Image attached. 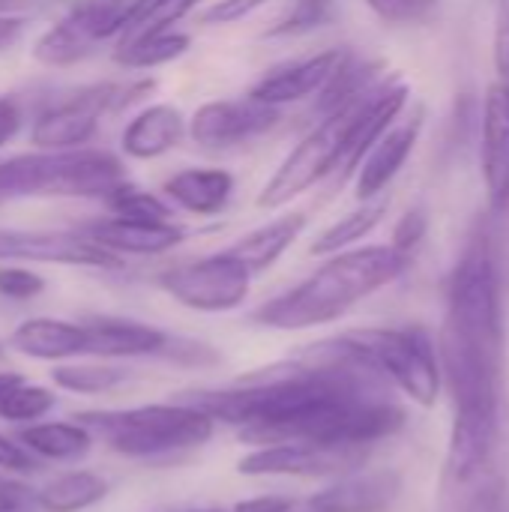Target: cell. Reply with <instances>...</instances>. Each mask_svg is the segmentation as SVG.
Returning a JSON list of instances; mask_svg holds the SVG:
<instances>
[{
  "label": "cell",
  "instance_id": "16",
  "mask_svg": "<svg viewBox=\"0 0 509 512\" xmlns=\"http://www.w3.org/2000/svg\"><path fill=\"white\" fill-rule=\"evenodd\" d=\"M402 492L396 471L348 474L306 501L309 512H387Z\"/></svg>",
  "mask_w": 509,
  "mask_h": 512
},
{
  "label": "cell",
  "instance_id": "12",
  "mask_svg": "<svg viewBox=\"0 0 509 512\" xmlns=\"http://www.w3.org/2000/svg\"><path fill=\"white\" fill-rule=\"evenodd\" d=\"M483 135V183L489 192L492 210L509 207V84L495 81L483 96L480 114Z\"/></svg>",
  "mask_w": 509,
  "mask_h": 512
},
{
  "label": "cell",
  "instance_id": "24",
  "mask_svg": "<svg viewBox=\"0 0 509 512\" xmlns=\"http://www.w3.org/2000/svg\"><path fill=\"white\" fill-rule=\"evenodd\" d=\"M390 210V201L387 198H372V201H363L357 210L345 213L339 222H333L330 228H324L315 243H312V255H339L345 249H351L354 243H360L363 237H369L387 216Z\"/></svg>",
  "mask_w": 509,
  "mask_h": 512
},
{
  "label": "cell",
  "instance_id": "18",
  "mask_svg": "<svg viewBox=\"0 0 509 512\" xmlns=\"http://www.w3.org/2000/svg\"><path fill=\"white\" fill-rule=\"evenodd\" d=\"M186 132H189V126H186V117L180 114V108H174L168 102H156V105H147L144 111H138L126 123V129L120 135V147L132 159H159L168 150H174Z\"/></svg>",
  "mask_w": 509,
  "mask_h": 512
},
{
  "label": "cell",
  "instance_id": "37",
  "mask_svg": "<svg viewBox=\"0 0 509 512\" xmlns=\"http://www.w3.org/2000/svg\"><path fill=\"white\" fill-rule=\"evenodd\" d=\"M495 66L501 81L509 84V0L498 3V18H495Z\"/></svg>",
  "mask_w": 509,
  "mask_h": 512
},
{
  "label": "cell",
  "instance_id": "38",
  "mask_svg": "<svg viewBox=\"0 0 509 512\" xmlns=\"http://www.w3.org/2000/svg\"><path fill=\"white\" fill-rule=\"evenodd\" d=\"M39 507V492L21 483H0V512H27Z\"/></svg>",
  "mask_w": 509,
  "mask_h": 512
},
{
  "label": "cell",
  "instance_id": "46",
  "mask_svg": "<svg viewBox=\"0 0 509 512\" xmlns=\"http://www.w3.org/2000/svg\"><path fill=\"white\" fill-rule=\"evenodd\" d=\"M0 354H3V351H0Z\"/></svg>",
  "mask_w": 509,
  "mask_h": 512
},
{
  "label": "cell",
  "instance_id": "13",
  "mask_svg": "<svg viewBox=\"0 0 509 512\" xmlns=\"http://www.w3.org/2000/svg\"><path fill=\"white\" fill-rule=\"evenodd\" d=\"M420 132H423V108H417L411 117L387 129V135L363 156L360 168L354 171V189L360 201L378 198L396 180V174L405 168L408 156L414 153Z\"/></svg>",
  "mask_w": 509,
  "mask_h": 512
},
{
  "label": "cell",
  "instance_id": "19",
  "mask_svg": "<svg viewBox=\"0 0 509 512\" xmlns=\"http://www.w3.org/2000/svg\"><path fill=\"white\" fill-rule=\"evenodd\" d=\"M96 33V15H93V0L75 6L63 21H57L33 48V57L45 66H72L93 54L99 45Z\"/></svg>",
  "mask_w": 509,
  "mask_h": 512
},
{
  "label": "cell",
  "instance_id": "3",
  "mask_svg": "<svg viewBox=\"0 0 509 512\" xmlns=\"http://www.w3.org/2000/svg\"><path fill=\"white\" fill-rule=\"evenodd\" d=\"M126 168L105 150H42L0 162V204L18 198H108Z\"/></svg>",
  "mask_w": 509,
  "mask_h": 512
},
{
  "label": "cell",
  "instance_id": "42",
  "mask_svg": "<svg viewBox=\"0 0 509 512\" xmlns=\"http://www.w3.org/2000/svg\"><path fill=\"white\" fill-rule=\"evenodd\" d=\"M24 30V18H15V15H0V51L6 45H12Z\"/></svg>",
  "mask_w": 509,
  "mask_h": 512
},
{
  "label": "cell",
  "instance_id": "15",
  "mask_svg": "<svg viewBox=\"0 0 509 512\" xmlns=\"http://www.w3.org/2000/svg\"><path fill=\"white\" fill-rule=\"evenodd\" d=\"M78 231L114 255H162L180 246L186 237V231L174 222H150V219H126V216L93 219L84 222Z\"/></svg>",
  "mask_w": 509,
  "mask_h": 512
},
{
  "label": "cell",
  "instance_id": "11",
  "mask_svg": "<svg viewBox=\"0 0 509 512\" xmlns=\"http://www.w3.org/2000/svg\"><path fill=\"white\" fill-rule=\"evenodd\" d=\"M0 261H39V264H69V267H120V255L102 249L81 231H27L0 228Z\"/></svg>",
  "mask_w": 509,
  "mask_h": 512
},
{
  "label": "cell",
  "instance_id": "30",
  "mask_svg": "<svg viewBox=\"0 0 509 512\" xmlns=\"http://www.w3.org/2000/svg\"><path fill=\"white\" fill-rule=\"evenodd\" d=\"M54 408V393L45 387H33V384H18L0 405V417L12 420V423H24V420H39Z\"/></svg>",
  "mask_w": 509,
  "mask_h": 512
},
{
  "label": "cell",
  "instance_id": "45",
  "mask_svg": "<svg viewBox=\"0 0 509 512\" xmlns=\"http://www.w3.org/2000/svg\"><path fill=\"white\" fill-rule=\"evenodd\" d=\"M294 512H300V510H294ZM303 512H309V510H303Z\"/></svg>",
  "mask_w": 509,
  "mask_h": 512
},
{
  "label": "cell",
  "instance_id": "21",
  "mask_svg": "<svg viewBox=\"0 0 509 512\" xmlns=\"http://www.w3.org/2000/svg\"><path fill=\"white\" fill-rule=\"evenodd\" d=\"M162 192L168 201L195 216H213L225 210L234 195V177L222 168H186L165 180Z\"/></svg>",
  "mask_w": 509,
  "mask_h": 512
},
{
  "label": "cell",
  "instance_id": "26",
  "mask_svg": "<svg viewBox=\"0 0 509 512\" xmlns=\"http://www.w3.org/2000/svg\"><path fill=\"white\" fill-rule=\"evenodd\" d=\"M108 495V483L93 471L63 474L45 489H39V510L45 512H81L99 504Z\"/></svg>",
  "mask_w": 509,
  "mask_h": 512
},
{
  "label": "cell",
  "instance_id": "36",
  "mask_svg": "<svg viewBox=\"0 0 509 512\" xmlns=\"http://www.w3.org/2000/svg\"><path fill=\"white\" fill-rule=\"evenodd\" d=\"M267 3H273V0H216L201 15V21L204 24H237V21L249 18L252 12L264 9Z\"/></svg>",
  "mask_w": 509,
  "mask_h": 512
},
{
  "label": "cell",
  "instance_id": "27",
  "mask_svg": "<svg viewBox=\"0 0 509 512\" xmlns=\"http://www.w3.org/2000/svg\"><path fill=\"white\" fill-rule=\"evenodd\" d=\"M105 204L111 207L114 216H126V219H150V222H171V207L156 198L153 192H144L138 186H132L129 180L120 183Z\"/></svg>",
  "mask_w": 509,
  "mask_h": 512
},
{
  "label": "cell",
  "instance_id": "34",
  "mask_svg": "<svg viewBox=\"0 0 509 512\" xmlns=\"http://www.w3.org/2000/svg\"><path fill=\"white\" fill-rule=\"evenodd\" d=\"M426 231H429V219H426V210H408L399 222H396V228H393V240H390V246H396L402 255H414L417 252V246L423 243V237H426Z\"/></svg>",
  "mask_w": 509,
  "mask_h": 512
},
{
  "label": "cell",
  "instance_id": "22",
  "mask_svg": "<svg viewBox=\"0 0 509 512\" xmlns=\"http://www.w3.org/2000/svg\"><path fill=\"white\" fill-rule=\"evenodd\" d=\"M303 228H306V216L303 213H288V216H279V219H273V222L243 234L231 246V252L252 273H264L294 246V240L303 234Z\"/></svg>",
  "mask_w": 509,
  "mask_h": 512
},
{
  "label": "cell",
  "instance_id": "4",
  "mask_svg": "<svg viewBox=\"0 0 509 512\" xmlns=\"http://www.w3.org/2000/svg\"><path fill=\"white\" fill-rule=\"evenodd\" d=\"M75 420L102 438L114 453L129 459H165L183 450H195L210 441L213 417L177 402V405H141L126 411H84Z\"/></svg>",
  "mask_w": 509,
  "mask_h": 512
},
{
  "label": "cell",
  "instance_id": "35",
  "mask_svg": "<svg viewBox=\"0 0 509 512\" xmlns=\"http://www.w3.org/2000/svg\"><path fill=\"white\" fill-rule=\"evenodd\" d=\"M42 288H45V282L30 270H21V267L0 270V294L9 300H30L36 294H42Z\"/></svg>",
  "mask_w": 509,
  "mask_h": 512
},
{
  "label": "cell",
  "instance_id": "14",
  "mask_svg": "<svg viewBox=\"0 0 509 512\" xmlns=\"http://www.w3.org/2000/svg\"><path fill=\"white\" fill-rule=\"evenodd\" d=\"M342 57H345V51L333 48V51H321L312 57L282 63L276 69H270L261 81H255L249 96H255L267 105H276V108L318 96L327 87V81L333 78V72L339 69Z\"/></svg>",
  "mask_w": 509,
  "mask_h": 512
},
{
  "label": "cell",
  "instance_id": "43",
  "mask_svg": "<svg viewBox=\"0 0 509 512\" xmlns=\"http://www.w3.org/2000/svg\"><path fill=\"white\" fill-rule=\"evenodd\" d=\"M21 381H24V378H21V375H15V372H0V405H3V399H6V396H9Z\"/></svg>",
  "mask_w": 509,
  "mask_h": 512
},
{
  "label": "cell",
  "instance_id": "6",
  "mask_svg": "<svg viewBox=\"0 0 509 512\" xmlns=\"http://www.w3.org/2000/svg\"><path fill=\"white\" fill-rule=\"evenodd\" d=\"M351 105V102H348ZM348 105L321 117L318 126H312L297 147L282 159L276 174L267 180V186L258 195V207L276 210L309 192L324 177L336 174L342 168L345 156V135H348Z\"/></svg>",
  "mask_w": 509,
  "mask_h": 512
},
{
  "label": "cell",
  "instance_id": "33",
  "mask_svg": "<svg viewBox=\"0 0 509 512\" xmlns=\"http://www.w3.org/2000/svg\"><path fill=\"white\" fill-rule=\"evenodd\" d=\"M366 6L387 24H417L435 12L438 0H366Z\"/></svg>",
  "mask_w": 509,
  "mask_h": 512
},
{
  "label": "cell",
  "instance_id": "9",
  "mask_svg": "<svg viewBox=\"0 0 509 512\" xmlns=\"http://www.w3.org/2000/svg\"><path fill=\"white\" fill-rule=\"evenodd\" d=\"M366 459L363 447H324L309 441H285L252 450L237 471L246 477H327L357 471Z\"/></svg>",
  "mask_w": 509,
  "mask_h": 512
},
{
  "label": "cell",
  "instance_id": "28",
  "mask_svg": "<svg viewBox=\"0 0 509 512\" xmlns=\"http://www.w3.org/2000/svg\"><path fill=\"white\" fill-rule=\"evenodd\" d=\"M54 384L72 393H108L117 384H123L129 378L126 369L117 366H60L51 372Z\"/></svg>",
  "mask_w": 509,
  "mask_h": 512
},
{
  "label": "cell",
  "instance_id": "7",
  "mask_svg": "<svg viewBox=\"0 0 509 512\" xmlns=\"http://www.w3.org/2000/svg\"><path fill=\"white\" fill-rule=\"evenodd\" d=\"M150 90L153 81H126V84L111 81V84H93L87 90H78L36 117L30 141L39 150H78L96 135L102 114L120 111L138 102L141 96H147Z\"/></svg>",
  "mask_w": 509,
  "mask_h": 512
},
{
  "label": "cell",
  "instance_id": "8",
  "mask_svg": "<svg viewBox=\"0 0 509 512\" xmlns=\"http://www.w3.org/2000/svg\"><path fill=\"white\" fill-rule=\"evenodd\" d=\"M252 270L231 252H216L198 261L177 264L159 276L165 294L195 312H231L249 297Z\"/></svg>",
  "mask_w": 509,
  "mask_h": 512
},
{
  "label": "cell",
  "instance_id": "32",
  "mask_svg": "<svg viewBox=\"0 0 509 512\" xmlns=\"http://www.w3.org/2000/svg\"><path fill=\"white\" fill-rule=\"evenodd\" d=\"M198 3L201 0H150V6L141 12V18L123 36H138V33H153V30H171Z\"/></svg>",
  "mask_w": 509,
  "mask_h": 512
},
{
  "label": "cell",
  "instance_id": "41",
  "mask_svg": "<svg viewBox=\"0 0 509 512\" xmlns=\"http://www.w3.org/2000/svg\"><path fill=\"white\" fill-rule=\"evenodd\" d=\"M297 504L291 498H279V495H264V498H252V501H240L234 512H294Z\"/></svg>",
  "mask_w": 509,
  "mask_h": 512
},
{
  "label": "cell",
  "instance_id": "39",
  "mask_svg": "<svg viewBox=\"0 0 509 512\" xmlns=\"http://www.w3.org/2000/svg\"><path fill=\"white\" fill-rule=\"evenodd\" d=\"M0 468L15 471V474H30V471H36V459L30 456V450L24 444H15L0 435Z\"/></svg>",
  "mask_w": 509,
  "mask_h": 512
},
{
  "label": "cell",
  "instance_id": "20",
  "mask_svg": "<svg viewBox=\"0 0 509 512\" xmlns=\"http://www.w3.org/2000/svg\"><path fill=\"white\" fill-rule=\"evenodd\" d=\"M9 345L33 360H66L87 351V327L57 318H30L15 327Z\"/></svg>",
  "mask_w": 509,
  "mask_h": 512
},
{
  "label": "cell",
  "instance_id": "25",
  "mask_svg": "<svg viewBox=\"0 0 509 512\" xmlns=\"http://www.w3.org/2000/svg\"><path fill=\"white\" fill-rule=\"evenodd\" d=\"M18 441L30 453H36L42 459H51V462H75V459L87 456V450L93 444V435L81 423H39V426L24 429L18 435Z\"/></svg>",
  "mask_w": 509,
  "mask_h": 512
},
{
  "label": "cell",
  "instance_id": "31",
  "mask_svg": "<svg viewBox=\"0 0 509 512\" xmlns=\"http://www.w3.org/2000/svg\"><path fill=\"white\" fill-rule=\"evenodd\" d=\"M147 6H150V0H93L99 39H111L117 33H126L141 18V12Z\"/></svg>",
  "mask_w": 509,
  "mask_h": 512
},
{
  "label": "cell",
  "instance_id": "1",
  "mask_svg": "<svg viewBox=\"0 0 509 512\" xmlns=\"http://www.w3.org/2000/svg\"><path fill=\"white\" fill-rule=\"evenodd\" d=\"M411 258L396 246H363L330 255L309 279L294 285L291 291L267 300L252 312V321L273 330H309L318 324H330L354 309L360 300L375 291L393 285Z\"/></svg>",
  "mask_w": 509,
  "mask_h": 512
},
{
  "label": "cell",
  "instance_id": "17",
  "mask_svg": "<svg viewBox=\"0 0 509 512\" xmlns=\"http://www.w3.org/2000/svg\"><path fill=\"white\" fill-rule=\"evenodd\" d=\"M87 327V351L93 357H162L168 348V333L141 321L126 318H90Z\"/></svg>",
  "mask_w": 509,
  "mask_h": 512
},
{
  "label": "cell",
  "instance_id": "23",
  "mask_svg": "<svg viewBox=\"0 0 509 512\" xmlns=\"http://www.w3.org/2000/svg\"><path fill=\"white\" fill-rule=\"evenodd\" d=\"M192 39L189 33L180 30H153V33H138V36H123L114 60L126 69H156L165 66L189 51Z\"/></svg>",
  "mask_w": 509,
  "mask_h": 512
},
{
  "label": "cell",
  "instance_id": "2",
  "mask_svg": "<svg viewBox=\"0 0 509 512\" xmlns=\"http://www.w3.org/2000/svg\"><path fill=\"white\" fill-rule=\"evenodd\" d=\"M444 336L462 339L492 357H504V300H501V267L492 234L480 228L462 258L456 261L447 282V315Z\"/></svg>",
  "mask_w": 509,
  "mask_h": 512
},
{
  "label": "cell",
  "instance_id": "5",
  "mask_svg": "<svg viewBox=\"0 0 509 512\" xmlns=\"http://www.w3.org/2000/svg\"><path fill=\"white\" fill-rule=\"evenodd\" d=\"M357 351L411 402L432 408L441 390V357L426 330H348Z\"/></svg>",
  "mask_w": 509,
  "mask_h": 512
},
{
  "label": "cell",
  "instance_id": "40",
  "mask_svg": "<svg viewBox=\"0 0 509 512\" xmlns=\"http://www.w3.org/2000/svg\"><path fill=\"white\" fill-rule=\"evenodd\" d=\"M21 129V105L9 96H0V147L15 138Z\"/></svg>",
  "mask_w": 509,
  "mask_h": 512
},
{
  "label": "cell",
  "instance_id": "29",
  "mask_svg": "<svg viewBox=\"0 0 509 512\" xmlns=\"http://www.w3.org/2000/svg\"><path fill=\"white\" fill-rule=\"evenodd\" d=\"M333 12V0H288V9L264 30L267 36H300L321 27Z\"/></svg>",
  "mask_w": 509,
  "mask_h": 512
},
{
  "label": "cell",
  "instance_id": "44",
  "mask_svg": "<svg viewBox=\"0 0 509 512\" xmlns=\"http://www.w3.org/2000/svg\"><path fill=\"white\" fill-rule=\"evenodd\" d=\"M192 512H222V510H192Z\"/></svg>",
  "mask_w": 509,
  "mask_h": 512
},
{
  "label": "cell",
  "instance_id": "10",
  "mask_svg": "<svg viewBox=\"0 0 509 512\" xmlns=\"http://www.w3.org/2000/svg\"><path fill=\"white\" fill-rule=\"evenodd\" d=\"M279 117L282 114L276 105H267L249 93L240 99H216L192 114L189 138L207 150H228L270 132Z\"/></svg>",
  "mask_w": 509,
  "mask_h": 512
}]
</instances>
